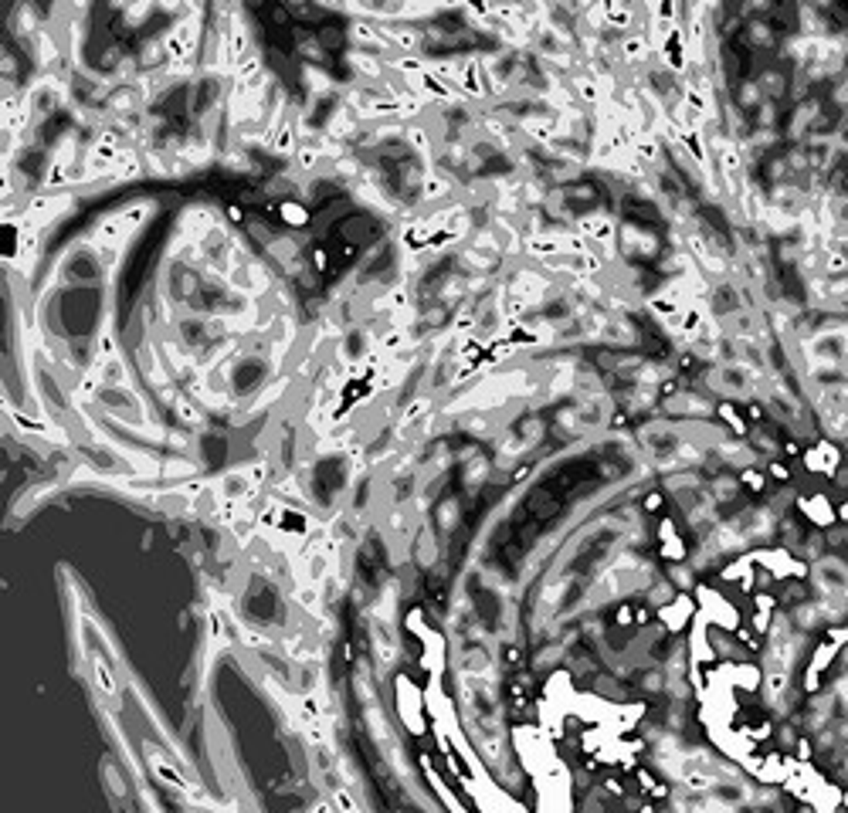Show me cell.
I'll return each mask as SVG.
<instances>
[{
    "label": "cell",
    "instance_id": "603a6c76",
    "mask_svg": "<svg viewBox=\"0 0 848 813\" xmlns=\"http://www.w3.org/2000/svg\"><path fill=\"white\" fill-rule=\"evenodd\" d=\"M838 519H842V522H848V498H845V502H842V505H838Z\"/></svg>",
    "mask_w": 848,
    "mask_h": 813
},
{
    "label": "cell",
    "instance_id": "d6986e66",
    "mask_svg": "<svg viewBox=\"0 0 848 813\" xmlns=\"http://www.w3.org/2000/svg\"><path fill=\"white\" fill-rule=\"evenodd\" d=\"M767 471H771L777 481H787V478H791V471H787L784 464H777V461H767Z\"/></svg>",
    "mask_w": 848,
    "mask_h": 813
},
{
    "label": "cell",
    "instance_id": "52a82bcc",
    "mask_svg": "<svg viewBox=\"0 0 848 813\" xmlns=\"http://www.w3.org/2000/svg\"><path fill=\"white\" fill-rule=\"evenodd\" d=\"M92 678H95V688L102 698L112 702V708H119V678L112 675L106 658H92Z\"/></svg>",
    "mask_w": 848,
    "mask_h": 813
},
{
    "label": "cell",
    "instance_id": "2e32d148",
    "mask_svg": "<svg viewBox=\"0 0 848 813\" xmlns=\"http://www.w3.org/2000/svg\"><path fill=\"white\" fill-rule=\"evenodd\" d=\"M350 790H353V786H333V807H339V810H356L360 803L353 800Z\"/></svg>",
    "mask_w": 848,
    "mask_h": 813
},
{
    "label": "cell",
    "instance_id": "5bb4252c",
    "mask_svg": "<svg viewBox=\"0 0 848 813\" xmlns=\"http://www.w3.org/2000/svg\"><path fill=\"white\" fill-rule=\"evenodd\" d=\"M716 414H720V417L726 420V424H729V427L737 430V437H743V434H747V424H743V417L737 414V410H733V403H729V400L716 403Z\"/></svg>",
    "mask_w": 848,
    "mask_h": 813
},
{
    "label": "cell",
    "instance_id": "6da1fadb",
    "mask_svg": "<svg viewBox=\"0 0 848 813\" xmlns=\"http://www.w3.org/2000/svg\"><path fill=\"white\" fill-rule=\"evenodd\" d=\"M394 695H397V712H401V722L407 725V732L411 736H424L428 705H424V695L417 691V685L407 675H401L394 681Z\"/></svg>",
    "mask_w": 848,
    "mask_h": 813
},
{
    "label": "cell",
    "instance_id": "4fadbf2b",
    "mask_svg": "<svg viewBox=\"0 0 848 813\" xmlns=\"http://www.w3.org/2000/svg\"><path fill=\"white\" fill-rule=\"evenodd\" d=\"M747 38L754 41V47H771V45H773L771 24H764V21H754V24H747Z\"/></svg>",
    "mask_w": 848,
    "mask_h": 813
},
{
    "label": "cell",
    "instance_id": "7c38bea8",
    "mask_svg": "<svg viewBox=\"0 0 848 813\" xmlns=\"http://www.w3.org/2000/svg\"><path fill=\"white\" fill-rule=\"evenodd\" d=\"M102 780H106V790L112 793L116 800H123L126 797V780L119 776V769H116V763H102Z\"/></svg>",
    "mask_w": 848,
    "mask_h": 813
},
{
    "label": "cell",
    "instance_id": "8992f818",
    "mask_svg": "<svg viewBox=\"0 0 848 813\" xmlns=\"http://www.w3.org/2000/svg\"><path fill=\"white\" fill-rule=\"evenodd\" d=\"M146 763H150V769H153V776H156V780H160V783H167L170 790H177V793H187V790H190V786H187V783H184V776H180L177 769L170 766V763H167V759H163V756H160V752L153 749V746H146Z\"/></svg>",
    "mask_w": 848,
    "mask_h": 813
},
{
    "label": "cell",
    "instance_id": "44dd1931",
    "mask_svg": "<svg viewBox=\"0 0 848 813\" xmlns=\"http://www.w3.org/2000/svg\"><path fill=\"white\" fill-rule=\"evenodd\" d=\"M604 790H607L611 797H621V793H624V790H621V783H617L615 776H607V780H604Z\"/></svg>",
    "mask_w": 848,
    "mask_h": 813
},
{
    "label": "cell",
    "instance_id": "30bf717a",
    "mask_svg": "<svg viewBox=\"0 0 848 813\" xmlns=\"http://www.w3.org/2000/svg\"><path fill=\"white\" fill-rule=\"evenodd\" d=\"M431 393H417L407 407H404V414H401V427H414L417 420H424V417H431Z\"/></svg>",
    "mask_w": 848,
    "mask_h": 813
},
{
    "label": "cell",
    "instance_id": "ffe728a7",
    "mask_svg": "<svg viewBox=\"0 0 848 813\" xmlns=\"http://www.w3.org/2000/svg\"><path fill=\"white\" fill-rule=\"evenodd\" d=\"M659 508H662V495H659V491L645 495V512H659Z\"/></svg>",
    "mask_w": 848,
    "mask_h": 813
},
{
    "label": "cell",
    "instance_id": "e0dca14e",
    "mask_svg": "<svg viewBox=\"0 0 848 813\" xmlns=\"http://www.w3.org/2000/svg\"><path fill=\"white\" fill-rule=\"evenodd\" d=\"M615 624H617V627H632V624H634V610L628 607V603H621V607H617Z\"/></svg>",
    "mask_w": 848,
    "mask_h": 813
},
{
    "label": "cell",
    "instance_id": "7a4b0ae2",
    "mask_svg": "<svg viewBox=\"0 0 848 813\" xmlns=\"http://www.w3.org/2000/svg\"><path fill=\"white\" fill-rule=\"evenodd\" d=\"M577 234L587 237V241L594 245V251L601 247L604 254L611 258V247H615L621 230H617V224H615V217L611 214H604V211H590V214L577 217Z\"/></svg>",
    "mask_w": 848,
    "mask_h": 813
},
{
    "label": "cell",
    "instance_id": "3957f363",
    "mask_svg": "<svg viewBox=\"0 0 848 813\" xmlns=\"http://www.w3.org/2000/svg\"><path fill=\"white\" fill-rule=\"evenodd\" d=\"M693 614H695V603H693V597H685V593H676L672 603L659 607V620H662L668 630H682Z\"/></svg>",
    "mask_w": 848,
    "mask_h": 813
},
{
    "label": "cell",
    "instance_id": "277c9868",
    "mask_svg": "<svg viewBox=\"0 0 848 813\" xmlns=\"http://www.w3.org/2000/svg\"><path fill=\"white\" fill-rule=\"evenodd\" d=\"M421 641H424L421 668L428 671V678H441V671H445V641H441V634L428 630V634H424Z\"/></svg>",
    "mask_w": 848,
    "mask_h": 813
},
{
    "label": "cell",
    "instance_id": "8fae6325",
    "mask_svg": "<svg viewBox=\"0 0 848 813\" xmlns=\"http://www.w3.org/2000/svg\"><path fill=\"white\" fill-rule=\"evenodd\" d=\"M278 214H282V220H285L289 228H309V211L302 203H295V200H285V203L278 207Z\"/></svg>",
    "mask_w": 848,
    "mask_h": 813
},
{
    "label": "cell",
    "instance_id": "7402d4cb",
    "mask_svg": "<svg viewBox=\"0 0 848 813\" xmlns=\"http://www.w3.org/2000/svg\"><path fill=\"white\" fill-rule=\"evenodd\" d=\"M312 258H316V271H326V264H329V258H326V251H323V247H316V251H312Z\"/></svg>",
    "mask_w": 848,
    "mask_h": 813
},
{
    "label": "cell",
    "instance_id": "cb8c5ba5",
    "mask_svg": "<svg viewBox=\"0 0 848 813\" xmlns=\"http://www.w3.org/2000/svg\"><path fill=\"white\" fill-rule=\"evenodd\" d=\"M842 803H845V807H848V793H842Z\"/></svg>",
    "mask_w": 848,
    "mask_h": 813
},
{
    "label": "cell",
    "instance_id": "9c48e42d",
    "mask_svg": "<svg viewBox=\"0 0 848 813\" xmlns=\"http://www.w3.org/2000/svg\"><path fill=\"white\" fill-rule=\"evenodd\" d=\"M404 146L417 156H431L434 153V142H431V133L424 129V123H411L404 129Z\"/></svg>",
    "mask_w": 848,
    "mask_h": 813
},
{
    "label": "cell",
    "instance_id": "9a60e30c",
    "mask_svg": "<svg viewBox=\"0 0 848 813\" xmlns=\"http://www.w3.org/2000/svg\"><path fill=\"white\" fill-rule=\"evenodd\" d=\"M638 783H641L638 790H641V793H648V797H668V790H665L662 783L655 780L648 769H638Z\"/></svg>",
    "mask_w": 848,
    "mask_h": 813
},
{
    "label": "cell",
    "instance_id": "ac0fdd59",
    "mask_svg": "<svg viewBox=\"0 0 848 813\" xmlns=\"http://www.w3.org/2000/svg\"><path fill=\"white\" fill-rule=\"evenodd\" d=\"M754 607H756V610H767V614H773L777 600H773L771 593H754Z\"/></svg>",
    "mask_w": 848,
    "mask_h": 813
},
{
    "label": "cell",
    "instance_id": "ba28073f",
    "mask_svg": "<svg viewBox=\"0 0 848 813\" xmlns=\"http://www.w3.org/2000/svg\"><path fill=\"white\" fill-rule=\"evenodd\" d=\"M451 180H448L445 173H434V169H428L424 176H421V200L424 203H441V200L451 197Z\"/></svg>",
    "mask_w": 848,
    "mask_h": 813
},
{
    "label": "cell",
    "instance_id": "5b68a950",
    "mask_svg": "<svg viewBox=\"0 0 848 813\" xmlns=\"http://www.w3.org/2000/svg\"><path fill=\"white\" fill-rule=\"evenodd\" d=\"M801 512L811 522H815V525H821V529H832L835 519H838V508H832V502H828L821 491H815V495L801 498Z\"/></svg>",
    "mask_w": 848,
    "mask_h": 813
}]
</instances>
